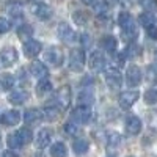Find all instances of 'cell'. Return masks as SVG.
Instances as JSON below:
<instances>
[{
  "label": "cell",
  "mask_w": 157,
  "mask_h": 157,
  "mask_svg": "<svg viewBox=\"0 0 157 157\" xmlns=\"http://www.w3.org/2000/svg\"><path fill=\"white\" fill-rule=\"evenodd\" d=\"M118 24L121 25V35H123V38L126 39V41L132 43L134 39L137 38V35H138L137 24L132 19V16H130L129 13H121L120 17H118Z\"/></svg>",
  "instance_id": "1"
},
{
  "label": "cell",
  "mask_w": 157,
  "mask_h": 157,
  "mask_svg": "<svg viewBox=\"0 0 157 157\" xmlns=\"http://www.w3.org/2000/svg\"><path fill=\"white\" fill-rule=\"evenodd\" d=\"M85 66V52L82 49H74L69 54V68L71 71H82Z\"/></svg>",
  "instance_id": "2"
},
{
  "label": "cell",
  "mask_w": 157,
  "mask_h": 157,
  "mask_svg": "<svg viewBox=\"0 0 157 157\" xmlns=\"http://www.w3.org/2000/svg\"><path fill=\"white\" fill-rule=\"evenodd\" d=\"M71 104V88L68 85H64L61 88H58V91L55 93V104L58 109H66Z\"/></svg>",
  "instance_id": "3"
},
{
  "label": "cell",
  "mask_w": 157,
  "mask_h": 157,
  "mask_svg": "<svg viewBox=\"0 0 157 157\" xmlns=\"http://www.w3.org/2000/svg\"><path fill=\"white\" fill-rule=\"evenodd\" d=\"M72 121L75 124H85L91 120V109L86 105H77L72 110Z\"/></svg>",
  "instance_id": "4"
},
{
  "label": "cell",
  "mask_w": 157,
  "mask_h": 157,
  "mask_svg": "<svg viewBox=\"0 0 157 157\" xmlns=\"http://www.w3.org/2000/svg\"><path fill=\"white\" fill-rule=\"evenodd\" d=\"M105 82L112 90H120L123 83V77L116 68H107L105 69Z\"/></svg>",
  "instance_id": "5"
},
{
  "label": "cell",
  "mask_w": 157,
  "mask_h": 157,
  "mask_svg": "<svg viewBox=\"0 0 157 157\" xmlns=\"http://www.w3.org/2000/svg\"><path fill=\"white\" fill-rule=\"evenodd\" d=\"M17 61V50L14 47H5L0 52V66L8 68Z\"/></svg>",
  "instance_id": "6"
},
{
  "label": "cell",
  "mask_w": 157,
  "mask_h": 157,
  "mask_svg": "<svg viewBox=\"0 0 157 157\" xmlns=\"http://www.w3.org/2000/svg\"><path fill=\"white\" fill-rule=\"evenodd\" d=\"M44 58H46L47 63H50L52 66H55V68L61 66L63 60H64L63 52H61L60 47H50V49H47V52L44 54Z\"/></svg>",
  "instance_id": "7"
},
{
  "label": "cell",
  "mask_w": 157,
  "mask_h": 157,
  "mask_svg": "<svg viewBox=\"0 0 157 157\" xmlns=\"http://www.w3.org/2000/svg\"><path fill=\"white\" fill-rule=\"evenodd\" d=\"M126 82L129 86H137L141 83V71L135 64H130L126 71Z\"/></svg>",
  "instance_id": "8"
},
{
  "label": "cell",
  "mask_w": 157,
  "mask_h": 157,
  "mask_svg": "<svg viewBox=\"0 0 157 157\" xmlns=\"http://www.w3.org/2000/svg\"><path fill=\"white\" fill-rule=\"evenodd\" d=\"M58 38L61 39V41L68 43V44L77 41V35H75V32L69 27L68 24H64V22L58 25Z\"/></svg>",
  "instance_id": "9"
},
{
  "label": "cell",
  "mask_w": 157,
  "mask_h": 157,
  "mask_svg": "<svg viewBox=\"0 0 157 157\" xmlns=\"http://www.w3.org/2000/svg\"><path fill=\"white\" fill-rule=\"evenodd\" d=\"M138 98H140L138 91H124V93H121V96H120V107L124 109V110L130 109L137 102Z\"/></svg>",
  "instance_id": "10"
},
{
  "label": "cell",
  "mask_w": 157,
  "mask_h": 157,
  "mask_svg": "<svg viewBox=\"0 0 157 157\" xmlns=\"http://www.w3.org/2000/svg\"><path fill=\"white\" fill-rule=\"evenodd\" d=\"M32 11H33V14L38 17V19H41V21H47L52 17V8L46 3H41V2H38L32 6Z\"/></svg>",
  "instance_id": "11"
},
{
  "label": "cell",
  "mask_w": 157,
  "mask_h": 157,
  "mask_svg": "<svg viewBox=\"0 0 157 157\" xmlns=\"http://www.w3.org/2000/svg\"><path fill=\"white\" fill-rule=\"evenodd\" d=\"M90 68L93 71H102L104 68H105V57H104L102 52H99V50L91 52V55H90Z\"/></svg>",
  "instance_id": "12"
},
{
  "label": "cell",
  "mask_w": 157,
  "mask_h": 157,
  "mask_svg": "<svg viewBox=\"0 0 157 157\" xmlns=\"http://www.w3.org/2000/svg\"><path fill=\"white\" fill-rule=\"evenodd\" d=\"M141 130V120L135 115H129L126 118V132L129 135H137Z\"/></svg>",
  "instance_id": "13"
},
{
  "label": "cell",
  "mask_w": 157,
  "mask_h": 157,
  "mask_svg": "<svg viewBox=\"0 0 157 157\" xmlns=\"http://www.w3.org/2000/svg\"><path fill=\"white\" fill-rule=\"evenodd\" d=\"M39 52H41V43L36 41V39H30V41L24 43V54H25V57L33 58V57H36L39 54Z\"/></svg>",
  "instance_id": "14"
},
{
  "label": "cell",
  "mask_w": 157,
  "mask_h": 157,
  "mask_svg": "<svg viewBox=\"0 0 157 157\" xmlns=\"http://www.w3.org/2000/svg\"><path fill=\"white\" fill-rule=\"evenodd\" d=\"M21 121V115L16 110H8L0 115V123L5 126H16Z\"/></svg>",
  "instance_id": "15"
},
{
  "label": "cell",
  "mask_w": 157,
  "mask_h": 157,
  "mask_svg": "<svg viewBox=\"0 0 157 157\" xmlns=\"http://www.w3.org/2000/svg\"><path fill=\"white\" fill-rule=\"evenodd\" d=\"M30 72H32V75L39 78V80H41V78H46L49 75V69L44 66V63H41V61H33L30 64Z\"/></svg>",
  "instance_id": "16"
},
{
  "label": "cell",
  "mask_w": 157,
  "mask_h": 157,
  "mask_svg": "<svg viewBox=\"0 0 157 157\" xmlns=\"http://www.w3.org/2000/svg\"><path fill=\"white\" fill-rule=\"evenodd\" d=\"M50 140H52V130L50 129H41L38 137H36V146L39 149H43L50 143Z\"/></svg>",
  "instance_id": "17"
},
{
  "label": "cell",
  "mask_w": 157,
  "mask_h": 157,
  "mask_svg": "<svg viewBox=\"0 0 157 157\" xmlns=\"http://www.w3.org/2000/svg\"><path fill=\"white\" fill-rule=\"evenodd\" d=\"M101 46L104 47V50H107V52H110V54H113V52L116 50V47H118V41H116L115 36L107 35V36H102L101 38Z\"/></svg>",
  "instance_id": "18"
},
{
  "label": "cell",
  "mask_w": 157,
  "mask_h": 157,
  "mask_svg": "<svg viewBox=\"0 0 157 157\" xmlns=\"http://www.w3.org/2000/svg\"><path fill=\"white\" fill-rule=\"evenodd\" d=\"M5 11L13 17H21L22 16V6H21L19 2H16V0H10V2H6Z\"/></svg>",
  "instance_id": "19"
},
{
  "label": "cell",
  "mask_w": 157,
  "mask_h": 157,
  "mask_svg": "<svg viewBox=\"0 0 157 157\" xmlns=\"http://www.w3.org/2000/svg\"><path fill=\"white\" fill-rule=\"evenodd\" d=\"M50 155L52 157H66L68 155V148L63 141H57L50 146Z\"/></svg>",
  "instance_id": "20"
},
{
  "label": "cell",
  "mask_w": 157,
  "mask_h": 157,
  "mask_svg": "<svg viewBox=\"0 0 157 157\" xmlns=\"http://www.w3.org/2000/svg\"><path fill=\"white\" fill-rule=\"evenodd\" d=\"M41 116H43V112H39L38 109H29L24 115V120L27 124H35L41 120Z\"/></svg>",
  "instance_id": "21"
},
{
  "label": "cell",
  "mask_w": 157,
  "mask_h": 157,
  "mask_svg": "<svg viewBox=\"0 0 157 157\" xmlns=\"http://www.w3.org/2000/svg\"><path fill=\"white\" fill-rule=\"evenodd\" d=\"M8 101L11 104H14V105H21V104H24L25 101H27V93L22 90L19 91H13V93L8 94Z\"/></svg>",
  "instance_id": "22"
},
{
  "label": "cell",
  "mask_w": 157,
  "mask_h": 157,
  "mask_svg": "<svg viewBox=\"0 0 157 157\" xmlns=\"http://www.w3.org/2000/svg\"><path fill=\"white\" fill-rule=\"evenodd\" d=\"M141 54V47L140 46H137L135 43H129V46L126 47V50H124V58H137L138 55Z\"/></svg>",
  "instance_id": "23"
},
{
  "label": "cell",
  "mask_w": 157,
  "mask_h": 157,
  "mask_svg": "<svg viewBox=\"0 0 157 157\" xmlns=\"http://www.w3.org/2000/svg\"><path fill=\"white\" fill-rule=\"evenodd\" d=\"M43 116L46 118L47 121H54L60 116V109L57 105H49V107H44L43 109Z\"/></svg>",
  "instance_id": "24"
},
{
  "label": "cell",
  "mask_w": 157,
  "mask_h": 157,
  "mask_svg": "<svg viewBox=\"0 0 157 157\" xmlns=\"http://www.w3.org/2000/svg\"><path fill=\"white\" fill-rule=\"evenodd\" d=\"M32 35H33V29L30 27V25H21V27L17 29V36H19V39H22L24 43L30 41Z\"/></svg>",
  "instance_id": "25"
},
{
  "label": "cell",
  "mask_w": 157,
  "mask_h": 157,
  "mask_svg": "<svg viewBox=\"0 0 157 157\" xmlns=\"http://www.w3.org/2000/svg\"><path fill=\"white\" fill-rule=\"evenodd\" d=\"M72 149H74V152L77 155H82V154H85L90 149V143L86 140H82V138L80 140H75L74 145H72Z\"/></svg>",
  "instance_id": "26"
},
{
  "label": "cell",
  "mask_w": 157,
  "mask_h": 157,
  "mask_svg": "<svg viewBox=\"0 0 157 157\" xmlns=\"http://www.w3.org/2000/svg\"><path fill=\"white\" fill-rule=\"evenodd\" d=\"M6 145H8L10 149H19L21 146H24L19 135H17V132H13V134H10L6 137Z\"/></svg>",
  "instance_id": "27"
},
{
  "label": "cell",
  "mask_w": 157,
  "mask_h": 157,
  "mask_svg": "<svg viewBox=\"0 0 157 157\" xmlns=\"http://www.w3.org/2000/svg\"><path fill=\"white\" fill-rule=\"evenodd\" d=\"M154 22H155V17H154L152 13L146 11V13H143V14H140V24H141L145 29L154 27Z\"/></svg>",
  "instance_id": "28"
},
{
  "label": "cell",
  "mask_w": 157,
  "mask_h": 157,
  "mask_svg": "<svg viewBox=\"0 0 157 157\" xmlns=\"http://www.w3.org/2000/svg\"><path fill=\"white\" fill-rule=\"evenodd\" d=\"M50 90H52V83H50L49 78H41V80L38 82V85H36V93H38L39 96L49 93Z\"/></svg>",
  "instance_id": "29"
},
{
  "label": "cell",
  "mask_w": 157,
  "mask_h": 157,
  "mask_svg": "<svg viewBox=\"0 0 157 157\" xmlns=\"http://www.w3.org/2000/svg\"><path fill=\"white\" fill-rule=\"evenodd\" d=\"M17 135H19V138H21V141H22V145H27V143H30V141H32V138H33L32 130H30V129H27V127L19 129V130H17Z\"/></svg>",
  "instance_id": "30"
},
{
  "label": "cell",
  "mask_w": 157,
  "mask_h": 157,
  "mask_svg": "<svg viewBox=\"0 0 157 157\" xmlns=\"http://www.w3.org/2000/svg\"><path fill=\"white\" fill-rule=\"evenodd\" d=\"M93 99H94V96H93V93H91L90 90H83L80 94H78V101H80V104L82 105H86V107H90V104L93 102Z\"/></svg>",
  "instance_id": "31"
},
{
  "label": "cell",
  "mask_w": 157,
  "mask_h": 157,
  "mask_svg": "<svg viewBox=\"0 0 157 157\" xmlns=\"http://www.w3.org/2000/svg\"><path fill=\"white\" fill-rule=\"evenodd\" d=\"M72 19L78 25H85L88 22V19H90V14H88L86 11H75L74 14H72Z\"/></svg>",
  "instance_id": "32"
},
{
  "label": "cell",
  "mask_w": 157,
  "mask_h": 157,
  "mask_svg": "<svg viewBox=\"0 0 157 157\" xmlns=\"http://www.w3.org/2000/svg\"><path fill=\"white\" fill-rule=\"evenodd\" d=\"M13 85H14V77H13L11 74H3L2 77H0V86H2L3 90H11Z\"/></svg>",
  "instance_id": "33"
},
{
  "label": "cell",
  "mask_w": 157,
  "mask_h": 157,
  "mask_svg": "<svg viewBox=\"0 0 157 157\" xmlns=\"http://www.w3.org/2000/svg\"><path fill=\"white\" fill-rule=\"evenodd\" d=\"M143 99H145L146 104H149V105H152V104H157V91L149 88L145 91V96H143Z\"/></svg>",
  "instance_id": "34"
},
{
  "label": "cell",
  "mask_w": 157,
  "mask_h": 157,
  "mask_svg": "<svg viewBox=\"0 0 157 157\" xmlns=\"http://www.w3.org/2000/svg\"><path fill=\"white\" fill-rule=\"evenodd\" d=\"M64 132L69 134V135H77V134H78V126H77L74 121L66 123V124H64Z\"/></svg>",
  "instance_id": "35"
},
{
  "label": "cell",
  "mask_w": 157,
  "mask_h": 157,
  "mask_svg": "<svg viewBox=\"0 0 157 157\" xmlns=\"http://www.w3.org/2000/svg\"><path fill=\"white\" fill-rule=\"evenodd\" d=\"M140 3L146 11H154L157 8V0H140Z\"/></svg>",
  "instance_id": "36"
},
{
  "label": "cell",
  "mask_w": 157,
  "mask_h": 157,
  "mask_svg": "<svg viewBox=\"0 0 157 157\" xmlns=\"http://www.w3.org/2000/svg\"><path fill=\"white\" fill-rule=\"evenodd\" d=\"M148 80L149 82H157V66H154V64L148 66Z\"/></svg>",
  "instance_id": "37"
},
{
  "label": "cell",
  "mask_w": 157,
  "mask_h": 157,
  "mask_svg": "<svg viewBox=\"0 0 157 157\" xmlns=\"http://www.w3.org/2000/svg\"><path fill=\"white\" fill-rule=\"evenodd\" d=\"M10 29H11L10 21L5 19V17H0V35H2V33H6Z\"/></svg>",
  "instance_id": "38"
},
{
  "label": "cell",
  "mask_w": 157,
  "mask_h": 157,
  "mask_svg": "<svg viewBox=\"0 0 157 157\" xmlns=\"http://www.w3.org/2000/svg\"><path fill=\"white\" fill-rule=\"evenodd\" d=\"M120 140H121V137L118 135V134H112V135L109 137V146H110V148L118 146V145H120Z\"/></svg>",
  "instance_id": "39"
},
{
  "label": "cell",
  "mask_w": 157,
  "mask_h": 157,
  "mask_svg": "<svg viewBox=\"0 0 157 157\" xmlns=\"http://www.w3.org/2000/svg\"><path fill=\"white\" fill-rule=\"evenodd\" d=\"M85 5H90V6H94V8H99L102 5L104 0H82Z\"/></svg>",
  "instance_id": "40"
},
{
  "label": "cell",
  "mask_w": 157,
  "mask_h": 157,
  "mask_svg": "<svg viewBox=\"0 0 157 157\" xmlns=\"http://www.w3.org/2000/svg\"><path fill=\"white\" fill-rule=\"evenodd\" d=\"M148 36L151 39H155V41H157V27H155V25L151 27V29H148Z\"/></svg>",
  "instance_id": "41"
},
{
  "label": "cell",
  "mask_w": 157,
  "mask_h": 157,
  "mask_svg": "<svg viewBox=\"0 0 157 157\" xmlns=\"http://www.w3.org/2000/svg\"><path fill=\"white\" fill-rule=\"evenodd\" d=\"M0 157H17L13 151H3L2 154H0Z\"/></svg>",
  "instance_id": "42"
},
{
  "label": "cell",
  "mask_w": 157,
  "mask_h": 157,
  "mask_svg": "<svg viewBox=\"0 0 157 157\" xmlns=\"http://www.w3.org/2000/svg\"><path fill=\"white\" fill-rule=\"evenodd\" d=\"M116 2H118V0H107L109 5H113V3H116Z\"/></svg>",
  "instance_id": "43"
},
{
  "label": "cell",
  "mask_w": 157,
  "mask_h": 157,
  "mask_svg": "<svg viewBox=\"0 0 157 157\" xmlns=\"http://www.w3.org/2000/svg\"><path fill=\"white\" fill-rule=\"evenodd\" d=\"M155 60H157V50H155Z\"/></svg>",
  "instance_id": "44"
},
{
  "label": "cell",
  "mask_w": 157,
  "mask_h": 157,
  "mask_svg": "<svg viewBox=\"0 0 157 157\" xmlns=\"http://www.w3.org/2000/svg\"><path fill=\"white\" fill-rule=\"evenodd\" d=\"M107 157H115V155H107Z\"/></svg>",
  "instance_id": "45"
}]
</instances>
